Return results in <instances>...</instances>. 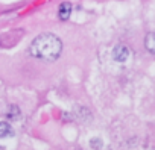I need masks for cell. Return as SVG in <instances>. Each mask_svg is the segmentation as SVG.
<instances>
[{
  "label": "cell",
  "mask_w": 155,
  "mask_h": 150,
  "mask_svg": "<svg viewBox=\"0 0 155 150\" xmlns=\"http://www.w3.org/2000/svg\"><path fill=\"white\" fill-rule=\"evenodd\" d=\"M29 52L35 58L44 61H55L62 52V43L53 34H41L31 43Z\"/></svg>",
  "instance_id": "6da1fadb"
},
{
  "label": "cell",
  "mask_w": 155,
  "mask_h": 150,
  "mask_svg": "<svg viewBox=\"0 0 155 150\" xmlns=\"http://www.w3.org/2000/svg\"><path fill=\"white\" fill-rule=\"evenodd\" d=\"M113 58H114V61H117V62H125V61L129 58V49H128L126 46H123V44L116 46L114 50H113Z\"/></svg>",
  "instance_id": "7a4b0ae2"
},
{
  "label": "cell",
  "mask_w": 155,
  "mask_h": 150,
  "mask_svg": "<svg viewBox=\"0 0 155 150\" xmlns=\"http://www.w3.org/2000/svg\"><path fill=\"white\" fill-rule=\"evenodd\" d=\"M71 14V3L70 2H64L62 5H59V9H58V17L61 20H67Z\"/></svg>",
  "instance_id": "3957f363"
},
{
  "label": "cell",
  "mask_w": 155,
  "mask_h": 150,
  "mask_svg": "<svg viewBox=\"0 0 155 150\" xmlns=\"http://www.w3.org/2000/svg\"><path fill=\"white\" fill-rule=\"evenodd\" d=\"M144 47L147 52L155 55V32H149L144 38Z\"/></svg>",
  "instance_id": "277c9868"
},
{
  "label": "cell",
  "mask_w": 155,
  "mask_h": 150,
  "mask_svg": "<svg viewBox=\"0 0 155 150\" xmlns=\"http://www.w3.org/2000/svg\"><path fill=\"white\" fill-rule=\"evenodd\" d=\"M12 127L6 123V121H0V138H5V136H9L12 135Z\"/></svg>",
  "instance_id": "5b68a950"
},
{
  "label": "cell",
  "mask_w": 155,
  "mask_h": 150,
  "mask_svg": "<svg viewBox=\"0 0 155 150\" xmlns=\"http://www.w3.org/2000/svg\"><path fill=\"white\" fill-rule=\"evenodd\" d=\"M90 145H91L93 148H97V150H99V148L102 147V141H101L99 138H93V139L90 141Z\"/></svg>",
  "instance_id": "8992f818"
}]
</instances>
